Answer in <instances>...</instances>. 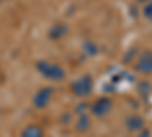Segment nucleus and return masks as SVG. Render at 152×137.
<instances>
[{"instance_id":"f257e3e1","label":"nucleus","mask_w":152,"mask_h":137,"mask_svg":"<svg viewBox=\"0 0 152 137\" xmlns=\"http://www.w3.org/2000/svg\"><path fill=\"white\" fill-rule=\"evenodd\" d=\"M38 73L50 81H62L66 78V70L56 63H49V61H38L35 64Z\"/></svg>"},{"instance_id":"f03ea898","label":"nucleus","mask_w":152,"mask_h":137,"mask_svg":"<svg viewBox=\"0 0 152 137\" xmlns=\"http://www.w3.org/2000/svg\"><path fill=\"white\" fill-rule=\"evenodd\" d=\"M70 90L76 97H87L93 92V78L91 75H82L70 84Z\"/></svg>"},{"instance_id":"7ed1b4c3","label":"nucleus","mask_w":152,"mask_h":137,"mask_svg":"<svg viewBox=\"0 0 152 137\" xmlns=\"http://www.w3.org/2000/svg\"><path fill=\"white\" fill-rule=\"evenodd\" d=\"M88 110H90V114L100 119V117H105L111 113V110H113V101L110 97H99L96 99V101L91 104V105H88Z\"/></svg>"},{"instance_id":"20e7f679","label":"nucleus","mask_w":152,"mask_h":137,"mask_svg":"<svg viewBox=\"0 0 152 137\" xmlns=\"http://www.w3.org/2000/svg\"><path fill=\"white\" fill-rule=\"evenodd\" d=\"M134 70L140 75L152 73V51H142L137 55V59L134 63Z\"/></svg>"},{"instance_id":"39448f33","label":"nucleus","mask_w":152,"mask_h":137,"mask_svg":"<svg viewBox=\"0 0 152 137\" xmlns=\"http://www.w3.org/2000/svg\"><path fill=\"white\" fill-rule=\"evenodd\" d=\"M55 95V89L53 87H43V89H40L32 97V104L35 108L38 110H43L49 105V102L52 101V97Z\"/></svg>"},{"instance_id":"423d86ee","label":"nucleus","mask_w":152,"mask_h":137,"mask_svg":"<svg viewBox=\"0 0 152 137\" xmlns=\"http://www.w3.org/2000/svg\"><path fill=\"white\" fill-rule=\"evenodd\" d=\"M145 125H146V122L140 114H129L125 119V127L129 131H142Z\"/></svg>"},{"instance_id":"0eeeda50","label":"nucleus","mask_w":152,"mask_h":137,"mask_svg":"<svg viewBox=\"0 0 152 137\" xmlns=\"http://www.w3.org/2000/svg\"><path fill=\"white\" fill-rule=\"evenodd\" d=\"M91 116L88 113H79V117L76 120V131L78 133H88L91 130Z\"/></svg>"},{"instance_id":"6e6552de","label":"nucleus","mask_w":152,"mask_h":137,"mask_svg":"<svg viewBox=\"0 0 152 137\" xmlns=\"http://www.w3.org/2000/svg\"><path fill=\"white\" fill-rule=\"evenodd\" d=\"M69 34V26L64 23H58L49 31V38L50 40H61Z\"/></svg>"},{"instance_id":"1a4fd4ad","label":"nucleus","mask_w":152,"mask_h":137,"mask_svg":"<svg viewBox=\"0 0 152 137\" xmlns=\"http://www.w3.org/2000/svg\"><path fill=\"white\" fill-rule=\"evenodd\" d=\"M20 137H44V130L37 123H31L21 130Z\"/></svg>"},{"instance_id":"9d476101","label":"nucleus","mask_w":152,"mask_h":137,"mask_svg":"<svg viewBox=\"0 0 152 137\" xmlns=\"http://www.w3.org/2000/svg\"><path fill=\"white\" fill-rule=\"evenodd\" d=\"M82 49H84V53L90 55V56H94V55H97V52H99L97 46H96L93 41H85L84 46H82Z\"/></svg>"},{"instance_id":"9b49d317","label":"nucleus","mask_w":152,"mask_h":137,"mask_svg":"<svg viewBox=\"0 0 152 137\" xmlns=\"http://www.w3.org/2000/svg\"><path fill=\"white\" fill-rule=\"evenodd\" d=\"M143 15H145L149 21H152V0L146 2V5H145V8H143Z\"/></svg>"},{"instance_id":"f8f14e48","label":"nucleus","mask_w":152,"mask_h":137,"mask_svg":"<svg viewBox=\"0 0 152 137\" xmlns=\"http://www.w3.org/2000/svg\"><path fill=\"white\" fill-rule=\"evenodd\" d=\"M137 49L135 47H132L129 52H126V55H125V58H123V63H131L132 61V58H137Z\"/></svg>"},{"instance_id":"ddd939ff","label":"nucleus","mask_w":152,"mask_h":137,"mask_svg":"<svg viewBox=\"0 0 152 137\" xmlns=\"http://www.w3.org/2000/svg\"><path fill=\"white\" fill-rule=\"evenodd\" d=\"M140 134H138V137H152V134H151V131L148 130V128H143L142 131H138Z\"/></svg>"},{"instance_id":"4468645a","label":"nucleus","mask_w":152,"mask_h":137,"mask_svg":"<svg viewBox=\"0 0 152 137\" xmlns=\"http://www.w3.org/2000/svg\"><path fill=\"white\" fill-rule=\"evenodd\" d=\"M138 3H146V2H149V0H137Z\"/></svg>"},{"instance_id":"2eb2a0df","label":"nucleus","mask_w":152,"mask_h":137,"mask_svg":"<svg viewBox=\"0 0 152 137\" xmlns=\"http://www.w3.org/2000/svg\"><path fill=\"white\" fill-rule=\"evenodd\" d=\"M0 2H2V0H0Z\"/></svg>"}]
</instances>
